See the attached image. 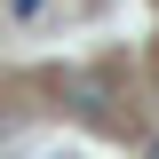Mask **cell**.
Returning <instances> with one entry per match:
<instances>
[{
    "label": "cell",
    "instance_id": "1",
    "mask_svg": "<svg viewBox=\"0 0 159 159\" xmlns=\"http://www.w3.org/2000/svg\"><path fill=\"white\" fill-rule=\"evenodd\" d=\"M151 159H159V143H151Z\"/></svg>",
    "mask_w": 159,
    "mask_h": 159
}]
</instances>
